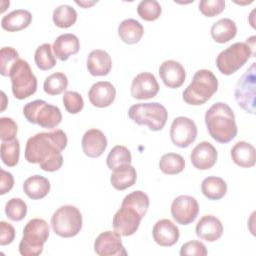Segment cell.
Wrapping results in <instances>:
<instances>
[{
    "label": "cell",
    "mask_w": 256,
    "mask_h": 256,
    "mask_svg": "<svg viewBox=\"0 0 256 256\" xmlns=\"http://www.w3.org/2000/svg\"><path fill=\"white\" fill-rule=\"evenodd\" d=\"M68 139L61 129L50 132H40L30 137L26 142L25 159L47 172H54L63 164L62 151L66 148Z\"/></svg>",
    "instance_id": "obj_1"
},
{
    "label": "cell",
    "mask_w": 256,
    "mask_h": 256,
    "mask_svg": "<svg viewBox=\"0 0 256 256\" xmlns=\"http://www.w3.org/2000/svg\"><path fill=\"white\" fill-rule=\"evenodd\" d=\"M149 208V197L141 190H136L124 197L120 209L113 217V229L120 236H131L139 228L142 218Z\"/></svg>",
    "instance_id": "obj_2"
},
{
    "label": "cell",
    "mask_w": 256,
    "mask_h": 256,
    "mask_svg": "<svg viewBox=\"0 0 256 256\" xmlns=\"http://www.w3.org/2000/svg\"><path fill=\"white\" fill-rule=\"evenodd\" d=\"M205 124L210 136L219 143H228L237 135L234 112L226 103H214L205 113Z\"/></svg>",
    "instance_id": "obj_3"
},
{
    "label": "cell",
    "mask_w": 256,
    "mask_h": 256,
    "mask_svg": "<svg viewBox=\"0 0 256 256\" xmlns=\"http://www.w3.org/2000/svg\"><path fill=\"white\" fill-rule=\"evenodd\" d=\"M218 90L216 76L207 69L198 70L191 83L183 91V100L190 105L198 106L207 102Z\"/></svg>",
    "instance_id": "obj_4"
},
{
    "label": "cell",
    "mask_w": 256,
    "mask_h": 256,
    "mask_svg": "<svg viewBox=\"0 0 256 256\" xmlns=\"http://www.w3.org/2000/svg\"><path fill=\"white\" fill-rule=\"evenodd\" d=\"M255 55V36L251 45L246 42H236L221 51L216 58V65L224 75H231L237 72L249 59Z\"/></svg>",
    "instance_id": "obj_5"
},
{
    "label": "cell",
    "mask_w": 256,
    "mask_h": 256,
    "mask_svg": "<svg viewBox=\"0 0 256 256\" xmlns=\"http://www.w3.org/2000/svg\"><path fill=\"white\" fill-rule=\"evenodd\" d=\"M48 237V223L41 218L31 219L23 229V236L19 243V253L23 256L40 255Z\"/></svg>",
    "instance_id": "obj_6"
},
{
    "label": "cell",
    "mask_w": 256,
    "mask_h": 256,
    "mask_svg": "<svg viewBox=\"0 0 256 256\" xmlns=\"http://www.w3.org/2000/svg\"><path fill=\"white\" fill-rule=\"evenodd\" d=\"M128 116L137 125H146L151 131H160L167 122L168 112L158 102L138 103L129 108Z\"/></svg>",
    "instance_id": "obj_7"
},
{
    "label": "cell",
    "mask_w": 256,
    "mask_h": 256,
    "mask_svg": "<svg viewBox=\"0 0 256 256\" xmlns=\"http://www.w3.org/2000/svg\"><path fill=\"white\" fill-rule=\"evenodd\" d=\"M82 214L73 205L59 207L51 217V227L53 232L63 238L76 236L82 228Z\"/></svg>",
    "instance_id": "obj_8"
},
{
    "label": "cell",
    "mask_w": 256,
    "mask_h": 256,
    "mask_svg": "<svg viewBox=\"0 0 256 256\" xmlns=\"http://www.w3.org/2000/svg\"><path fill=\"white\" fill-rule=\"evenodd\" d=\"M23 115L29 123L37 124L46 129L55 128L62 121L60 109L44 100H34L27 103L23 108Z\"/></svg>",
    "instance_id": "obj_9"
},
{
    "label": "cell",
    "mask_w": 256,
    "mask_h": 256,
    "mask_svg": "<svg viewBox=\"0 0 256 256\" xmlns=\"http://www.w3.org/2000/svg\"><path fill=\"white\" fill-rule=\"evenodd\" d=\"M12 93L19 100L32 96L37 90V78L27 61L19 59L11 68L9 74Z\"/></svg>",
    "instance_id": "obj_10"
},
{
    "label": "cell",
    "mask_w": 256,
    "mask_h": 256,
    "mask_svg": "<svg viewBox=\"0 0 256 256\" xmlns=\"http://www.w3.org/2000/svg\"><path fill=\"white\" fill-rule=\"evenodd\" d=\"M255 89H256V69L255 63L244 72L236 83L234 95L238 105L247 113H255Z\"/></svg>",
    "instance_id": "obj_11"
},
{
    "label": "cell",
    "mask_w": 256,
    "mask_h": 256,
    "mask_svg": "<svg viewBox=\"0 0 256 256\" xmlns=\"http://www.w3.org/2000/svg\"><path fill=\"white\" fill-rule=\"evenodd\" d=\"M196 137L197 126L192 119L179 116L173 120L170 127V138L175 146L186 148L195 141Z\"/></svg>",
    "instance_id": "obj_12"
},
{
    "label": "cell",
    "mask_w": 256,
    "mask_h": 256,
    "mask_svg": "<svg viewBox=\"0 0 256 256\" xmlns=\"http://www.w3.org/2000/svg\"><path fill=\"white\" fill-rule=\"evenodd\" d=\"M199 213L197 200L189 195L176 197L171 204V215L181 225H188L195 221Z\"/></svg>",
    "instance_id": "obj_13"
},
{
    "label": "cell",
    "mask_w": 256,
    "mask_h": 256,
    "mask_svg": "<svg viewBox=\"0 0 256 256\" xmlns=\"http://www.w3.org/2000/svg\"><path fill=\"white\" fill-rule=\"evenodd\" d=\"M94 251L99 256H126L120 234L115 231L100 233L94 242Z\"/></svg>",
    "instance_id": "obj_14"
},
{
    "label": "cell",
    "mask_w": 256,
    "mask_h": 256,
    "mask_svg": "<svg viewBox=\"0 0 256 256\" xmlns=\"http://www.w3.org/2000/svg\"><path fill=\"white\" fill-rule=\"evenodd\" d=\"M130 92L131 96L135 99H150L158 94L159 84L152 73L142 72L134 77Z\"/></svg>",
    "instance_id": "obj_15"
},
{
    "label": "cell",
    "mask_w": 256,
    "mask_h": 256,
    "mask_svg": "<svg viewBox=\"0 0 256 256\" xmlns=\"http://www.w3.org/2000/svg\"><path fill=\"white\" fill-rule=\"evenodd\" d=\"M218 153L216 148L207 141L197 144L190 154L192 165L199 170H208L212 168L217 161Z\"/></svg>",
    "instance_id": "obj_16"
},
{
    "label": "cell",
    "mask_w": 256,
    "mask_h": 256,
    "mask_svg": "<svg viewBox=\"0 0 256 256\" xmlns=\"http://www.w3.org/2000/svg\"><path fill=\"white\" fill-rule=\"evenodd\" d=\"M159 75L164 85L175 89L183 85L186 78V72L181 63L175 60H166L159 67Z\"/></svg>",
    "instance_id": "obj_17"
},
{
    "label": "cell",
    "mask_w": 256,
    "mask_h": 256,
    "mask_svg": "<svg viewBox=\"0 0 256 256\" xmlns=\"http://www.w3.org/2000/svg\"><path fill=\"white\" fill-rule=\"evenodd\" d=\"M116 97L114 85L108 81H99L94 83L88 92L90 103L98 108L110 106Z\"/></svg>",
    "instance_id": "obj_18"
},
{
    "label": "cell",
    "mask_w": 256,
    "mask_h": 256,
    "mask_svg": "<svg viewBox=\"0 0 256 256\" xmlns=\"http://www.w3.org/2000/svg\"><path fill=\"white\" fill-rule=\"evenodd\" d=\"M81 146L86 156L90 158H97L105 151L107 147V138L101 130L92 128L84 133Z\"/></svg>",
    "instance_id": "obj_19"
},
{
    "label": "cell",
    "mask_w": 256,
    "mask_h": 256,
    "mask_svg": "<svg viewBox=\"0 0 256 256\" xmlns=\"http://www.w3.org/2000/svg\"><path fill=\"white\" fill-rule=\"evenodd\" d=\"M152 235L154 241L162 247H170L178 242L180 232L178 227L169 219L157 221L153 227Z\"/></svg>",
    "instance_id": "obj_20"
},
{
    "label": "cell",
    "mask_w": 256,
    "mask_h": 256,
    "mask_svg": "<svg viewBox=\"0 0 256 256\" xmlns=\"http://www.w3.org/2000/svg\"><path fill=\"white\" fill-rule=\"evenodd\" d=\"M196 235L205 241L214 242L223 234V225L221 221L213 215H204L196 224Z\"/></svg>",
    "instance_id": "obj_21"
},
{
    "label": "cell",
    "mask_w": 256,
    "mask_h": 256,
    "mask_svg": "<svg viewBox=\"0 0 256 256\" xmlns=\"http://www.w3.org/2000/svg\"><path fill=\"white\" fill-rule=\"evenodd\" d=\"M55 56L61 60L66 61L71 55L77 54L80 49V42L76 35L65 33L58 36L52 45Z\"/></svg>",
    "instance_id": "obj_22"
},
{
    "label": "cell",
    "mask_w": 256,
    "mask_h": 256,
    "mask_svg": "<svg viewBox=\"0 0 256 256\" xmlns=\"http://www.w3.org/2000/svg\"><path fill=\"white\" fill-rule=\"evenodd\" d=\"M86 66L91 75L106 76L111 71L112 60L106 51L95 49L89 53Z\"/></svg>",
    "instance_id": "obj_23"
},
{
    "label": "cell",
    "mask_w": 256,
    "mask_h": 256,
    "mask_svg": "<svg viewBox=\"0 0 256 256\" xmlns=\"http://www.w3.org/2000/svg\"><path fill=\"white\" fill-rule=\"evenodd\" d=\"M233 162L243 168H251L256 163V150L246 141L237 142L230 151Z\"/></svg>",
    "instance_id": "obj_24"
},
{
    "label": "cell",
    "mask_w": 256,
    "mask_h": 256,
    "mask_svg": "<svg viewBox=\"0 0 256 256\" xmlns=\"http://www.w3.org/2000/svg\"><path fill=\"white\" fill-rule=\"evenodd\" d=\"M32 21V15L24 9L13 10L3 16L1 27L8 32H17L27 28Z\"/></svg>",
    "instance_id": "obj_25"
},
{
    "label": "cell",
    "mask_w": 256,
    "mask_h": 256,
    "mask_svg": "<svg viewBox=\"0 0 256 256\" xmlns=\"http://www.w3.org/2000/svg\"><path fill=\"white\" fill-rule=\"evenodd\" d=\"M136 169L131 164H129L113 170L110 176V183L116 190L122 191L133 186L136 182Z\"/></svg>",
    "instance_id": "obj_26"
},
{
    "label": "cell",
    "mask_w": 256,
    "mask_h": 256,
    "mask_svg": "<svg viewBox=\"0 0 256 256\" xmlns=\"http://www.w3.org/2000/svg\"><path fill=\"white\" fill-rule=\"evenodd\" d=\"M144 34L142 24L132 18L123 20L118 26V35L120 39L126 44L138 43Z\"/></svg>",
    "instance_id": "obj_27"
},
{
    "label": "cell",
    "mask_w": 256,
    "mask_h": 256,
    "mask_svg": "<svg viewBox=\"0 0 256 256\" xmlns=\"http://www.w3.org/2000/svg\"><path fill=\"white\" fill-rule=\"evenodd\" d=\"M23 190L30 199H42L50 191V182L41 175H33L24 181Z\"/></svg>",
    "instance_id": "obj_28"
},
{
    "label": "cell",
    "mask_w": 256,
    "mask_h": 256,
    "mask_svg": "<svg viewBox=\"0 0 256 256\" xmlns=\"http://www.w3.org/2000/svg\"><path fill=\"white\" fill-rule=\"evenodd\" d=\"M213 40L223 44L232 40L237 34V26L235 22L229 18H222L215 22L210 30Z\"/></svg>",
    "instance_id": "obj_29"
},
{
    "label": "cell",
    "mask_w": 256,
    "mask_h": 256,
    "mask_svg": "<svg viewBox=\"0 0 256 256\" xmlns=\"http://www.w3.org/2000/svg\"><path fill=\"white\" fill-rule=\"evenodd\" d=\"M201 191L209 200H220L226 195L227 184L220 177L209 176L202 181Z\"/></svg>",
    "instance_id": "obj_30"
},
{
    "label": "cell",
    "mask_w": 256,
    "mask_h": 256,
    "mask_svg": "<svg viewBox=\"0 0 256 256\" xmlns=\"http://www.w3.org/2000/svg\"><path fill=\"white\" fill-rule=\"evenodd\" d=\"M131 152L123 145L114 146L106 158V164L110 170H115L124 165H129L131 164Z\"/></svg>",
    "instance_id": "obj_31"
},
{
    "label": "cell",
    "mask_w": 256,
    "mask_h": 256,
    "mask_svg": "<svg viewBox=\"0 0 256 256\" xmlns=\"http://www.w3.org/2000/svg\"><path fill=\"white\" fill-rule=\"evenodd\" d=\"M52 19L54 24L59 28H69L77 20V12L70 5H60L53 11Z\"/></svg>",
    "instance_id": "obj_32"
},
{
    "label": "cell",
    "mask_w": 256,
    "mask_h": 256,
    "mask_svg": "<svg viewBox=\"0 0 256 256\" xmlns=\"http://www.w3.org/2000/svg\"><path fill=\"white\" fill-rule=\"evenodd\" d=\"M159 168L164 174L175 175L184 170L185 161L180 154L166 153L160 158Z\"/></svg>",
    "instance_id": "obj_33"
},
{
    "label": "cell",
    "mask_w": 256,
    "mask_h": 256,
    "mask_svg": "<svg viewBox=\"0 0 256 256\" xmlns=\"http://www.w3.org/2000/svg\"><path fill=\"white\" fill-rule=\"evenodd\" d=\"M68 86V78L62 72H55L45 78L43 89L46 94L55 96L63 93Z\"/></svg>",
    "instance_id": "obj_34"
},
{
    "label": "cell",
    "mask_w": 256,
    "mask_h": 256,
    "mask_svg": "<svg viewBox=\"0 0 256 256\" xmlns=\"http://www.w3.org/2000/svg\"><path fill=\"white\" fill-rule=\"evenodd\" d=\"M20 156V144L17 138L2 141L1 143V160L8 167L17 165Z\"/></svg>",
    "instance_id": "obj_35"
},
{
    "label": "cell",
    "mask_w": 256,
    "mask_h": 256,
    "mask_svg": "<svg viewBox=\"0 0 256 256\" xmlns=\"http://www.w3.org/2000/svg\"><path fill=\"white\" fill-rule=\"evenodd\" d=\"M52 45L44 43L37 47L34 55L36 66L43 71L52 69L56 65V58L52 53Z\"/></svg>",
    "instance_id": "obj_36"
},
{
    "label": "cell",
    "mask_w": 256,
    "mask_h": 256,
    "mask_svg": "<svg viewBox=\"0 0 256 256\" xmlns=\"http://www.w3.org/2000/svg\"><path fill=\"white\" fill-rule=\"evenodd\" d=\"M162 12L161 5L156 0H143L137 6L138 15L145 21L157 20Z\"/></svg>",
    "instance_id": "obj_37"
},
{
    "label": "cell",
    "mask_w": 256,
    "mask_h": 256,
    "mask_svg": "<svg viewBox=\"0 0 256 256\" xmlns=\"http://www.w3.org/2000/svg\"><path fill=\"white\" fill-rule=\"evenodd\" d=\"M5 214L12 221H21L27 214V204L21 198H11L5 205Z\"/></svg>",
    "instance_id": "obj_38"
},
{
    "label": "cell",
    "mask_w": 256,
    "mask_h": 256,
    "mask_svg": "<svg viewBox=\"0 0 256 256\" xmlns=\"http://www.w3.org/2000/svg\"><path fill=\"white\" fill-rule=\"evenodd\" d=\"M19 54L13 47H3L0 51V73L9 76L11 68L19 60Z\"/></svg>",
    "instance_id": "obj_39"
},
{
    "label": "cell",
    "mask_w": 256,
    "mask_h": 256,
    "mask_svg": "<svg viewBox=\"0 0 256 256\" xmlns=\"http://www.w3.org/2000/svg\"><path fill=\"white\" fill-rule=\"evenodd\" d=\"M63 104L68 113L77 114L83 109L84 100L78 92L66 91L63 95Z\"/></svg>",
    "instance_id": "obj_40"
},
{
    "label": "cell",
    "mask_w": 256,
    "mask_h": 256,
    "mask_svg": "<svg viewBox=\"0 0 256 256\" xmlns=\"http://www.w3.org/2000/svg\"><path fill=\"white\" fill-rule=\"evenodd\" d=\"M225 9L224 0H202L199 2V11L206 17H214Z\"/></svg>",
    "instance_id": "obj_41"
},
{
    "label": "cell",
    "mask_w": 256,
    "mask_h": 256,
    "mask_svg": "<svg viewBox=\"0 0 256 256\" xmlns=\"http://www.w3.org/2000/svg\"><path fill=\"white\" fill-rule=\"evenodd\" d=\"M18 126L16 122L9 117L0 118V138L2 141L12 140L16 138Z\"/></svg>",
    "instance_id": "obj_42"
},
{
    "label": "cell",
    "mask_w": 256,
    "mask_h": 256,
    "mask_svg": "<svg viewBox=\"0 0 256 256\" xmlns=\"http://www.w3.org/2000/svg\"><path fill=\"white\" fill-rule=\"evenodd\" d=\"M181 256H188V255H195V256H206L207 249L206 246L197 240H191L184 243L180 249Z\"/></svg>",
    "instance_id": "obj_43"
},
{
    "label": "cell",
    "mask_w": 256,
    "mask_h": 256,
    "mask_svg": "<svg viewBox=\"0 0 256 256\" xmlns=\"http://www.w3.org/2000/svg\"><path fill=\"white\" fill-rule=\"evenodd\" d=\"M0 244L1 246L8 245L13 242L15 238V229L14 227L5 221L0 222Z\"/></svg>",
    "instance_id": "obj_44"
},
{
    "label": "cell",
    "mask_w": 256,
    "mask_h": 256,
    "mask_svg": "<svg viewBox=\"0 0 256 256\" xmlns=\"http://www.w3.org/2000/svg\"><path fill=\"white\" fill-rule=\"evenodd\" d=\"M1 179H0V194L4 195L9 192L14 185V178L10 172L5 171L4 169L0 170Z\"/></svg>",
    "instance_id": "obj_45"
},
{
    "label": "cell",
    "mask_w": 256,
    "mask_h": 256,
    "mask_svg": "<svg viewBox=\"0 0 256 256\" xmlns=\"http://www.w3.org/2000/svg\"><path fill=\"white\" fill-rule=\"evenodd\" d=\"M97 1H91V2H87V1H76V4L77 5H80V6H82L83 8H89L90 6H92V5H94L95 3H96Z\"/></svg>",
    "instance_id": "obj_46"
},
{
    "label": "cell",
    "mask_w": 256,
    "mask_h": 256,
    "mask_svg": "<svg viewBox=\"0 0 256 256\" xmlns=\"http://www.w3.org/2000/svg\"><path fill=\"white\" fill-rule=\"evenodd\" d=\"M1 95H2V98H3V102H2V107H1V111H3L5 109V106H6V102L4 101V99H6V96H5V93L2 91L1 92Z\"/></svg>",
    "instance_id": "obj_47"
}]
</instances>
